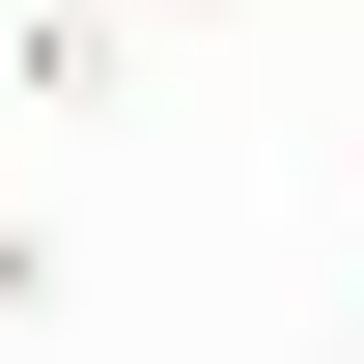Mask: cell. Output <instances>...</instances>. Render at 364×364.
I'll use <instances>...</instances> for the list:
<instances>
[{"label":"cell","instance_id":"6da1fadb","mask_svg":"<svg viewBox=\"0 0 364 364\" xmlns=\"http://www.w3.org/2000/svg\"><path fill=\"white\" fill-rule=\"evenodd\" d=\"M112 56H140V0H28V112H112Z\"/></svg>","mask_w":364,"mask_h":364}]
</instances>
